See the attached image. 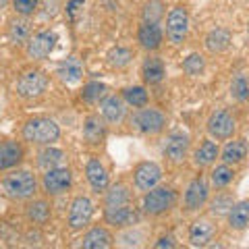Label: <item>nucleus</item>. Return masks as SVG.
<instances>
[{
	"mask_svg": "<svg viewBox=\"0 0 249 249\" xmlns=\"http://www.w3.org/2000/svg\"><path fill=\"white\" fill-rule=\"evenodd\" d=\"M23 137H25V142H29V143L52 145L54 142H58L60 129L52 119L37 116V119H31L25 123V127H23Z\"/></svg>",
	"mask_w": 249,
	"mask_h": 249,
	"instance_id": "obj_1",
	"label": "nucleus"
},
{
	"mask_svg": "<svg viewBox=\"0 0 249 249\" xmlns=\"http://www.w3.org/2000/svg\"><path fill=\"white\" fill-rule=\"evenodd\" d=\"M4 193L13 199H29L36 196L37 191V181L29 170H13L11 175L2 178Z\"/></svg>",
	"mask_w": 249,
	"mask_h": 249,
	"instance_id": "obj_2",
	"label": "nucleus"
},
{
	"mask_svg": "<svg viewBox=\"0 0 249 249\" xmlns=\"http://www.w3.org/2000/svg\"><path fill=\"white\" fill-rule=\"evenodd\" d=\"M175 204H177V193L173 189H168V187H152L150 191H145L142 206L147 216H160L168 212Z\"/></svg>",
	"mask_w": 249,
	"mask_h": 249,
	"instance_id": "obj_3",
	"label": "nucleus"
},
{
	"mask_svg": "<svg viewBox=\"0 0 249 249\" xmlns=\"http://www.w3.org/2000/svg\"><path fill=\"white\" fill-rule=\"evenodd\" d=\"M131 124H133V129L142 131L145 135H156L166 127V116L162 114L158 108H143L142 106V110L135 112V116L131 119Z\"/></svg>",
	"mask_w": 249,
	"mask_h": 249,
	"instance_id": "obj_4",
	"label": "nucleus"
},
{
	"mask_svg": "<svg viewBox=\"0 0 249 249\" xmlns=\"http://www.w3.org/2000/svg\"><path fill=\"white\" fill-rule=\"evenodd\" d=\"M187 29H189V15H187L185 6H175L170 9L166 17V36L175 46L183 44L187 37Z\"/></svg>",
	"mask_w": 249,
	"mask_h": 249,
	"instance_id": "obj_5",
	"label": "nucleus"
},
{
	"mask_svg": "<svg viewBox=\"0 0 249 249\" xmlns=\"http://www.w3.org/2000/svg\"><path fill=\"white\" fill-rule=\"evenodd\" d=\"M71 183H73V175H71V170L65 166L48 168L42 178V187L48 196H60V193L69 191Z\"/></svg>",
	"mask_w": 249,
	"mask_h": 249,
	"instance_id": "obj_6",
	"label": "nucleus"
},
{
	"mask_svg": "<svg viewBox=\"0 0 249 249\" xmlns=\"http://www.w3.org/2000/svg\"><path fill=\"white\" fill-rule=\"evenodd\" d=\"M237 129V121L229 110H214L208 119V133L214 139H231Z\"/></svg>",
	"mask_w": 249,
	"mask_h": 249,
	"instance_id": "obj_7",
	"label": "nucleus"
},
{
	"mask_svg": "<svg viewBox=\"0 0 249 249\" xmlns=\"http://www.w3.org/2000/svg\"><path fill=\"white\" fill-rule=\"evenodd\" d=\"M46 88H48V79H46V75L42 71H27L17 81V93L25 100L42 96Z\"/></svg>",
	"mask_w": 249,
	"mask_h": 249,
	"instance_id": "obj_8",
	"label": "nucleus"
},
{
	"mask_svg": "<svg viewBox=\"0 0 249 249\" xmlns=\"http://www.w3.org/2000/svg\"><path fill=\"white\" fill-rule=\"evenodd\" d=\"M91 214H93L91 199L85 196L75 197L71 208H69V227H71V231H81L88 227L91 220Z\"/></svg>",
	"mask_w": 249,
	"mask_h": 249,
	"instance_id": "obj_9",
	"label": "nucleus"
},
{
	"mask_svg": "<svg viewBox=\"0 0 249 249\" xmlns=\"http://www.w3.org/2000/svg\"><path fill=\"white\" fill-rule=\"evenodd\" d=\"M56 34L54 31H40V34H36L34 37H29L27 40V54L29 58L34 60H44L50 56V52L54 50V46H56Z\"/></svg>",
	"mask_w": 249,
	"mask_h": 249,
	"instance_id": "obj_10",
	"label": "nucleus"
},
{
	"mask_svg": "<svg viewBox=\"0 0 249 249\" xmlns=\"http://www.w3.org/2000/svg\"><path fill=\"white\" fill-rule=\"evenodd\" d=\"M162 178V168L156 162H142L133 170V183L139 191H150Z\"/></svg>",
	"mask_w": 249,
	"mask_h": 249,
	"instance_id": "obj_11",
	"label": "nucleus"
},
{
	"mask_svg": "<svg viewBox=\"0 0 249 249\" xmlns=\"http://www.w3.org/2000/svg\"><path fill=\"white\" fill-rule=\"evenodd\" d=\"M208 196H210V187L206 183V178L204 177L193 178L185 191V208L189 212H196V210L204 208V204L208 201Z\"/></svg>",
	"mask_w": 249,
	"mask_h": 249,
	"instance_id": "obj_12",
	"label": "nucleus"
},
{
	"mask_svg": "<svg viewBox=\"0 0 249 249\" xmlns=\"http://www.w3.org/2000/svg\"><path fill=\"white\" fill-rule=\"evenodd\" d=\"M104 218L110 227L116 229H124V227H133V224L139 222V214L135 212L133 208H129L127 204L124 206H112L104 210Z\"/></svg>",
	"mask_w": 249,
	"mask_h": 249,
	"instance_id": "obj_13",
	"label": "nucleus"
},
{
	"mask_svg": "<svg viewBox=\"0 0 249 249\" xmlns=\"http://www.w3.org/2000/svg\"><path fill=\"white\" fill-rule=\"evenodd\" d=\"M216 235V224L210 220V218H199V220H196L191 224L189 229V241L193 247H204L208 245L210 241L214 239Z\"/></svg>",
	"mask_w": 249,
	"mask_h": 249,
	"instance_id": "obj_14",
	"label": "nucleus"
},
{
	"mask_svg": "<svg viewBox=\"0 0 249 249\" xmlns=\"http://www.w3.org/2000/svg\"><path fill=\"white\" fill-rule=\"evenodd\" d=\"M187 150H189V137L185 133H170L166 137V143H164V154L170 162H183Z\"/></svg>",
	"mask_w": 249,
	"mask_h": 249,
	"instance_id": "obj_15",
	"label": "nucleus"
},
{
	"mask_svg": "<svg viewBox=\"0 0 249 249\" xmlns=\"http://www.w3.org/2000/svg\"><path fill=\"white\" fill-rule=\"evenodd\" d=\"M85 177H88L91 189L96 193H104L108 189V173L98 158H91L88 162V166H85Z\"/></svg>",
	"mask_w": 249,
	"mask_h": 249,
	"instance_id": "obj_16",
	"label": "nucleus"
},
{
	"mask_svg": "<svg viewBox=\"0 0 249 249\" xmlns=\"http://www.w3.org/2000/svg\"><path fill=\"white\" fill-rule=\"evenodd\" d=\"M23 160V147L19 142H0V173L19 166Z\"/></svg>",
	"mask_w": 249,
	"mask_h": 249,
	"instance_id": "obj_17",
	"label": "nucleus"
},
{
	"mask_svg": "<svg viewBox=\"0 0 249 249\" xmlns=\"http://www.w3.org/2000/svg\"><path fill=\"white\" fill-rule=\"evenodd\" d=\"M137 42L145 50H158L162 44V29L158 27V23H143L137 31Z\"/></svg>",
	"mask_w": 249,
	"mask_h": 249,
	"instance_id": "obj_18",
	"label": "nucleus"
},
{
	"mask_svg": "<svg viewBox=\"0 0 249 249\" xmlns=\"http://www.w3.org/2000/svg\"><path fill=\"white\" fill-rule=\"evenodd\" d=\"M56 75L65 83H77L83 77V62L77 56H69L58 65Z\"/></svg>",
	"mask_w": 249,
	"mask_h": 249,
	"instance_id": "obj_19",
	"label": "nucleus"
},
{
	"mask_svg": "<svg viewBox=\"0 0 249 249\" xmlns=\"http://www.w3.org/2000/svg\"><path fill=\"white\" fill-rule=\"evenodd\" d=\"M83 137H85V142L91 143V145L104 142V137H106V124H104V121L100 119L98 114H91V116L85 119Z\"/></svg>",
	"mask_w": 249,
	"mask_h": 249,
	"instance_id": "obj_20",
	"label": "nucleus"
},
{
	"mask_svg": "<svg viewBox=\"0 0 249 249\" xmlns=\"http://www.w3.org/2000/svg\"><path fill=\"white\" fill-rule=\"evenodd\" d=\"M102 116L108 123H121L127 108H124V100L121 96H108L102 100Z\"/></svg>",
	"mask_w": 249,
	"mask_h": 249,
	"instance_id": "obj_21",
	"label": "nucleus"
},
{
	"mask_svg": "<svg viewBox=\"0 0 249 249\" xmlns=\"http://www.w3.org/2000/svg\"><path fill=\"white\" fill-rule=\"evenodd\" d=\"M112 235L108 232L106 229H100V227H96V229H91V231H88L83 235V247L85 249H108V247H112Z\"/></svg>",
	"mask_w": 249,
	"mask_h": 249,
	"instance_id": "obj_22",
	"label": "nucleus"
},
{
	"mask_svg": "<svg viewBox=\"0 0 249 249\" xmlns=\"http://www.w3.org/2000/svg\"><path fill=\"white\" fill-rule=\"evenodd\" d=\"M142 75H143V79L145 83H150V85H156V83H160L162 79H164V62H162L158 56H147L143 60V65H142Z\"/></svg>",
	"mask_w": 249,
	"mask_h": 249,
	"instance_id": "obj_23",
	"label": "nucleus"
},
{
	"mask_svg": "<svg viewBox=\"0 0 249 249\" xmlns=\"http://www.w3.org/2000/svg\"><path fill=\"white\" fill-rule=\"evenodd\" d=\"M218 154H220V150H218V143L212 142V139H206V142L196 150V154H193V162H196V166L204 168V166L214 164L216 158H218Z\"/></svg>",
	"mask_w": 249,
	"mask_h": 249,
	"instance_id": "obj_24",
	"label": "nucleus"
},
{
	"mask_svg": "<svg viewBox=\"0 0 249 249\" xmlns=\"http://www.w3.org/2000/svg\"><path fill=\"white\" fill-rule=\"evenodd\" d=\"M25 216L34 224H46L50 220V204L46 199H34L25 208Z\"/></svg>",
	"mask_w": 249,
	"mask_h": 249,
	"instance_id": "obj_25",
	"label": "nucleus"
},
{
	"mask_svg": "<svg viewBox=\"0 0 249 249\" xmlns=\"http://www.w3.org/2000/svg\"><path fill=\"white\" fill-rule=\"evenodd\" d=\"M247 158V142L245 139H235V142H229L222 150V160L224 164H239Z\"/></svg>",
	"mask_w": 249,
	"mask_h": 249,
	"instance_id": "obj_26",
	"label": "nucleus"
},
{
	"mask_svg": "<svg viewBox=\"0 0 249 249\" xmlns=\"http://www.w3.org/2000/svg\"><path fill=\"white\" fill-rule=\"evenodd\" d=\"M229 224H231V229H235V231L247 229V224H249V201L232 204V208L229 210Z\"/></svg>",
	"mask_w": 249,
	"mask_h": 249,
	"instance_id": "obj_27",
	"label": "nucleus"
},
{
	"mask_svg": "<svg viewBox=\"0 0 249 249\" xmlns=\"http://www.w3.org/2000/svg\"><path fill=\"white\" fill-rule=\"evenodd\" d=\"M9 36H11V40L15 44H25L29 40V36H31V23L27 17H17V19H13L11 21V25H9Z\"/></svg>",
	"mask_w": 249,
	"mask_h": 249,
	"instance_id": "obj_28",
	"label": "nucleus"
},
{
	"mask_svg": "<svg viewBox=\"0 0 249 249\" xmlns=\"http://www.w3.org/2000/svg\"><path fill=\"white\" fill-rule=\"evenodd\" d=\"M231 46V34L227 29H214V31H210V34L206 36V48L210 52H224Z\"/></svg>",
	"mask_w": 249,
	"mask_h": 249,
	"instance_id": "obj_29",
	"label": "nucleus"
},
{
	"mask_svg": "<svg viewBox=\"0 0 249 249\" xmlns=\"http://www.w3.org/2000/svg\"><path fill=\"white\" fill-rule=\"evenodd\" d=\"M67 160V156L62 150H58V147H46V150L40 152V156H37V164H40L42 168H56V166H62Z\"/></svg>",
	"mask_w": 249,
	"mask_h": 249,
	"instance_id": "obj_30",
	"label": "nucleus"
},
{
	"mask_svg": "<svg viewBox=\"0 0 249 249\" xmlns=\"http://www.w3.org/2000/svg\"><path fill=\"white\" fill-rule=\"evenodd\" d=\"M129 199H131V193L127 189V185H112L110 189L106 191V199H104V204L106 208H112V206H124V204H129Z\"/></svg>",
	"mask_w": 249,
	"mask_h": 249,
	"instance_id": "obj_31",
	"label": "nucleus"
},
{
	"mask_svg": "<svg viewBox=\"0 0 249 249\" xmlns=\"http://www.w3.org/2000/svg\"><path fill=\"white\" fill-rule=\"evenodd\" d=\"M232 178H235V170L231 168V164H220L210 173V181H212V185L216 187V189L229 187L232 183Z\"/></svg>",
	"mask_w": 249,
	"mask_h": 249,
	"instance_id": "obj_32",
	"label": "nucleus"
},
{
	"mask_svg": "<svg viewBox=\"0 0 249 249\" xmlns=\"http://www.w3.org/2000/svg\"><path fill=\"white\" fill-rule=\"evenodd\" d=\"M162 17H164V2L162 0H150V2L143 4L142 9L143 23H160Z\"/></svg>",
	"mask_w": 249,
	"mask_h": 249,
	"instance_id": "obj_33",
	"label": "nucleus"
},
{
	"mask_svg": "<svg viewBox=\"0 0 249 249\" xmlns=\"http://www.w3.org/2000/svg\"><path fill=\"white\" fill-rule=\"evenodd\" d=\"M123 100L127 102L129 106L133 108H142L147 104V100H150V96H147V91L143 88H139V85H133V88H127L123 89Z\"/></svg>",
	"mask_w": 249,
	"mask_h": 249,
	"instance_id": "obj_34",
	"label": "nucleus"
},
{
	"mask_svg": "<svg viewBox=\"0 0 249 249\" xmlns=\"http://www.w3.org/2000/svg\"><path fill=\"white\" fill-rule=\"evenodd\" d=\"M104 93H106V85H104V83H100V81H89V83L83 88L81 98H83V102H88V104H96V102H100V100H102Z\"/></svg>",
	"mask_w": 249,
	"mask_h": 249,
	"instance_id": "obj_35",
	"label": "nucleus"
},
{
	"mask_svg": "<svg viewBox=\"0 0 249 249\" xmlns=\"http://www.w3.org/2000/svg\"><path fill=\"white\" fill-rule=\"evenodd\" d=\"M131 60H133V52H131L129 48H112L110 52H108V62L116 69L127 67Z\"/></svg>",
	"mask_w": 249,
	"mask_h": 249,
	"instance_id": "obj_36",
	"label": "nucleus"
},
{
	"mask_svg": "<svg viewBox=\"0 0 249 249\" xmlns=\"http://www.w3.org/2000/svg\"><path fill=\"white\" fill-rule=\"evenodd\" d=\"M231 93H232V98L239 100V102H245V100H247L249 85H247L245 73H237V75H235V79H232V85H231Z\"/></svg>",
	"mask_w": 249,
	"mask_h": 249,
	"instance_id": "obj_37",
	"label": "nucleus"
},
{
	"mask_svg": "<svg viewBox=\"0 0 249 249\" xmlns=\"http://www.w3.org/2000/svg\"><path fill=\"white\" fill-rule=\"evenodd\" d=\"M232 204H235V199L231 196H227V193H218V196L212 199V204H210V210H212V214L222 216V214H229Z\"/></svg>",
	"mask_w": 249,
	"mask_h": 249,
	"instance_id": "obj_38",
	"label": "nucleus"
},
{
	"mask_svg": "<svg viewBox=\"0 0 249 249\" xmlns=\"http://www.w3.org/2000/svg\"><path fill=\"white\" fill-rule=\"evenodd\" d=\"M204 67H206V60H204V56L201 54H189V56L185 58V62H183V71L187 73V75H199L201 71H204Z\"/></svg>",
	"mask_w": 249,
	"mask_h": 249,
	"instance_id": "obj_39",
	"label": "nucleus"
},
{
	"mask_svg": "<svg viewBox=\"0 0 249 249\" xmlns=\"http://www.w3.org/2000/svg\"><path fill=\"white\" fill-rule=\"evenodd\" d=\"M13 6L19 15L29 17V15H34L37 9V0H13Z\"/></svg>",
	"mask_w": 249,
	"mask_h": 249,
	"instance_id": "obj_40",
	"label": "nucleus"
},
{
	"mask_svg": "<svg viewBox=\"0 0 249 249\" xmlns=\"http://www.w3.org/2000/svg\"><path fill=\"white\" fill-rule=\"evenodd\" d=\"M83 2H85V0H71V2L67 4V15H69V17L75 19V13L79 11V6H83Z\"/></svg>",
	"mask_w": 249,
	"mask_h": 249,
	"instance_id": "obj_41",
	"label": "nucleus"
},
{
	"mask_svg": "<svg viewBox=\"0 0 249 249\" xmlns=\"http://www.w3.org/2000/svg\"><path fill=\"white\" fill-rule=\"evenodd\" d=\"M175 245H177V243H175V239H173V237H162V239H160V241H158V243H156L154 247H156V249H164V247L173 249Z\"/></svg>",
	"mask_w": 249,
	"mask_h": 249,
	"instance_id": "obj_42",
	"label": "nucleus"
},
{
	"mask_svg": "<svg viewBox=\"0 0 249 249\" xmlns=\"http://www.w3.org/2000/svg\"><path fill=\"white\" fill-rule=\"evenodd\" d=\"M6 4H9V0H0V9H4Z\"/></svg>",
	"mask_w": 249,
	"mask_h": 249,
	"instance_id": "obj_43",
	"label": "nucleus"
}]
</instances>
